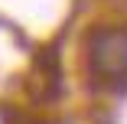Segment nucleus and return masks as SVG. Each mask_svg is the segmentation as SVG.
Listing matches in <instances>:
<instances>
[{
  "label": "nucleus",
  "mask_w": 127,
  "mask_h": 124,
  "mask_svg": "<svg viewBox=\"0 0 127 124\" xmlns=\"http://www.w3.org/2000/svg\"><path fill=\"white\" fill-rule=\"evenodd\" d=\"M85 79L91 91L124 95L127 91V26L95 23L85 33Z\"/></svg>",
  "instance_id": "nucleus-1"
}]
</instances>
